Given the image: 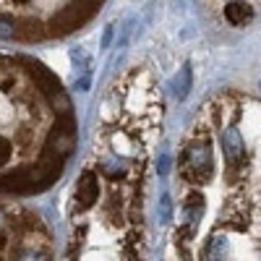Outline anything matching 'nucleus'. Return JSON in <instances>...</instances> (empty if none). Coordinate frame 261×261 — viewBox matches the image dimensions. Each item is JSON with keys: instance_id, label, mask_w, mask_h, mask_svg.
Masks as SVG:
<instances>
[{"instance_id": "obj_2", "label": "nucleus", "mask_w": 261, "mask_h": 261, "mask_svg": "<svg viewBox=\"0 0 261 261\" xmlns=\"http://www.w3.org/2000/svg\"><path fill=\"white\" fill-rule=\"evenodd\" d=\"M105 0H0V39L42 42L68 37L89 21Z\"/></svg>"}, {"instance_id": "obj_3", "label": "nucleus", "mask_w": 261, "mask_h": 261, "mask_svg": "<svg viewBox=\"0 0 261 261\" xmlns=\"http://www.w3.org/2000/svg\"><path fill=\"white\" fill-rule=\"evenodd\" d=\"M47 227L34 212L0 204V258H50Z\"/></svg>"}, {"instance_id": "obj_7", "label": "nucleus", "mask_w": 261, "mask_h": 261, "mask_svg": "<svg viewBox=\"0 0 261 261\" xmlns=\"http://www.w3.org/2000/svg\"><path fill=\"white\" fill-rule=\"evenodd\" d=\"M225 18L230 21L232 27H243V24H248V21L253 18V8L248 3H243V0H232V3L225 6Z\"/></svg>"}, {"instance_id": "obj_1", "label": "nucleus", "mask_w": 261, "mask_h": 261, "mask_svg": "<svg viewBox=\"0 0 261 261\" xmlns=\"http://www.w3.org/2000/svg\"><path fill=\"white\" fill-rule=\"evenodd\" d=\"M76 149L73 105L42 63L0 55V193L47 191Z\"/></svg>"}, {"instance_id": "obj_11", "label": "nucleus", "mask_w": 261, "mask_h": 261, "mask_svg": "<svg viewBox=\"0 0 261 261\" xmlns=\"http://www.w3.org/2000/svg\"><path fill=\"white\" fill-rule=\"evenodd\" d=\"M110 42H113V24H110V27H105V34H102V47H110Z\"/></svg>"}, {"instance_id": "obj_9", "label": "nucleus", "mask_w": 261, "mask_h": 261, "mask_svg": "<svg viewBox=\"0 0 261 261\" xmlns=\"http://www.w3.org/2000/svg\"><path fill=\"white\" fill-rule=\"evenodd\" d=\"M160 220H162V225H167L172 220V201L167 193H162V199H160Z\"/></svg>"}, {"instance_id": "obj_6", "label": "nucleus", "mask_w": 261, "mask_h": 261, "mask_svg": "<svg viewBox=\"0 0 261 261\" xmlns=\"http://www.w3.org/2000/svg\"><path fill=\"white\" fill-rule=\"evenodd\" d=\"M201 214H204V196H199V193H191L188 199H186V204H183L186 238H191V235H193L196 225H199V220H201Z\"/></svg>"}, {"instance_id": "obj_12", "label": "nucleus", "mask_w": 261, "mask_h": 261, "mask_svg": "<svg viewBox=\"0 0 261 261\" xmlns=\"http://www.w3.org/2000/svg\"><path fill=\"white\" fill-rule=\"evenodd\" d=\"M167 170H170V160L162 157V160H160V172H162V175H167Z\"/></svg>"}, {"instance_id": "obj_4", "label": "nucleus", "mask_w": 261, "mask_h": 261, "mask_svg": "<svg viewBox=\"0 0 261 261\" xmlns=\"http://www.w3.org/2000/svg\"><path fill=\"white\" fill-rule=\"evenodd\" d=\"M212 149H209V141H191L180 157V172L183 178L191 180V183H204L209 180L212 175Z\"/></svg>"}, {"instance_id": "obj_5", "label": "nucleus", "mask_w": 261, "mask_h": 261, "mask_svg": "<svg viewBox=\"0 0 261 261\" xmlns=\"http://www.w3.org/2000/svg\"><path fill=\"white\" fill-rule=\"evenodd\" d=\"M222 149H225V160H227L230 167H235L238 162H241L243 154H246V141L241 136V130H238V128H227L222 134Z\"/></svg>"}, {"instance_id": "obj_10", "label": "nucleus", "mask_w": 261, "mask_h": 261, "mask_svg": "<svg viewBox=\"0 0 261 261\" xmlns=\"http://www.w3.org/2000/svg\"><path fill=\"white\" fill-rule=\"evenodd\" d=\"M225 251H227V243H225V238L220 235V238L214 241L212 251H209V258H225Z\"/></svg>"}, {"instance_id": "obj_8", "label": "nucleus", "mask_w": 261, "mask_h": 261, "mask_svg": "<svg viewBox=\"0 0 261 261\" xmlns=\"http://www.w3.org/2000/svg\"><path fill=\"white\" fill-rule=\"evenodd\" d=\"M172 92H175L178 99L188 97V92H191V65H186V68L175 76V81H172Z\"/></svg>"}]
</instances>
